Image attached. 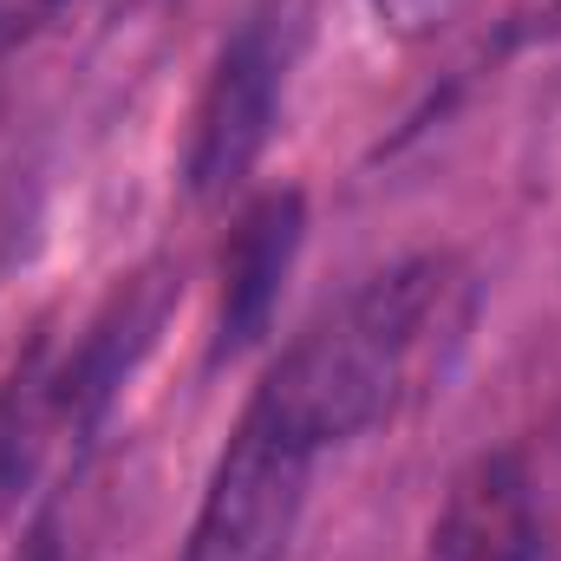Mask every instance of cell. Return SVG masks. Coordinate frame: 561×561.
Returning a JSON list of instances; mask_svg holds the SVG:
<instances>
[{
  "label": "cell",
  "instance_id": "7",
  "mask_svg": "<svg viewBox=\"0 0 561 561\" xmlns=\"http://www.w3.org/2000/svg\"><path fill=\"white\" fill-rule=\"evenodd\" d=\"M549 20H556V26H561V7H556V13H549Z\"/></svg>",
  "mask_w": 561,
  "mask_h": 561
},
{
  "label": "cell",
  "instance_id": "4",
  "mask_svg": "<svg viewBox=\"0 0 561 561\" xmlns=\"http://www.w3.org/2000/svg\"><path fill=\"white\" fill-rule=\"evenodd\" d=\"M431 561H542L536 496L516 457H477L457 477L431 529Z\"/></svg>",
  "mask_w": 561,
  "mask_h": 561
},
{
  "label": "cell",
  "instance_id": "1",
  "mask_svg": "<svg viewBox=\"0 0 561 561\" xmlns=\"http://www.w3.org/2000/svg\"><path fill=\"white\" fill-rule=\"evenodd\" d=\"M463 333V280L450 262L424 255L353 287L333 313H320L294 346H280L255 405L287 424L300 444L333 450L379 419H392L419 379Z\"/></svg>",
  "mask_w": 561,
  "mask_h": 561
},
{
  "label": "cell",
  "instance_id": "5",
  "mask_svg": "<svg viewBox=\"0 0 561 561\" xmlns=\"http://www.w3.org/2000/svg\"><path fill=\"white\" fill-rule=\"evenodd\" d=\"M294 249H300V196L275 190L262 196L229 249H222V353H242L268 333V313L280 300V275L294 268Z\"/></svg>",
  "mask_w": 561,
  "mask_h": 561
},
{
  "label": "cell",
  "instance_id": "6",
  "mask_svg": "<svg viewBox=\"0 0 561 561\" xmlns=\"http://www.w3.org/2000/svg\"><path fill=\"white\" fill-rule=\"evenodd\" d=\"M379 7V20H392L399 33H424V26H437L457 0H373Z\"/></svg>",
  "mask_w": 561,
  "mask_h": 561
},
{
  "label": "cell",
  "instance_id": "2",
  "mask_svg": "<svg viewBox=\"0 0 561 561\" xmlns=\"http://www.w3.org/2000/svg\"><path fill=\"white\" fill-rule=\"evenodd\" d=\"M300 0H255L236 33L222 39L209 85L196 99V125L183 150V176L196 196H222L249 176V163L262 157V144L275 131L287 72L300 59Z\"/></svg>",
  "mask_w": 561,
  "mask_h": 561
},
{
  "label": "cell",
  "instance_id": "3",
  "mask_svg": "<svg viewBox=\"0 0 561 561\" xmlns=\"http://www.w3.org/2000/svg\"><path fill=\"white\" fill-rule=\"evenodd\" d=\"M313 457H320L313 444H300L287 424H275L249 399V412L236 419L209 470L183 561H287Z\"/></svg>",
  "mask_w": 561,
  "mask_h": 561
}]
</instances>
